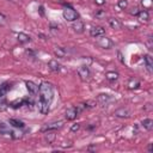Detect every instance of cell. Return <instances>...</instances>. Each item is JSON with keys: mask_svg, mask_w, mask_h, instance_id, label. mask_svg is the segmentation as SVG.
<instances>
[{"mask_svg": "<svg viewBox=\"0 0 153 153\" xmlns=\"http://www.w3.org/2000/svg\"><path fill=\"white\" fill-rule=\"evenodd\" d=\"M12 84L8 81L1 82L0 84V111H4L7 109V100H6V94L11 90Z\"/></svg>", "mask_w": 153, "mask_h": 153, "instance_id": "obj_2", "label": "cell"}, {"mask_svg": "<svg viewBox=\"0 0 153 153\" xmlns=\"http://www.w3.org/2000/svg\"><path fill=\"white\" fill-rule=\"evenodd\" d=\"M62 17H63V19L67 20V22H74V20H76V19L79 18V14H78V12L74 11L73 8H71V7H65V8H63V12H62Z\"/></svg>", "mask_w": 153, "mask_h": 153, "instance_id": "obj_3", "label": "cell"}, {"mask_svg": "<svg viewBox=\"0 0 153 153\" xmlns=\"http://www.w3.org/2000/svg\"><path fill=\"white\" fill-rule=\"evenodd\" d=\"M130 115H131L130 110L127 108H120V109L115 110V112H114V116L118 117V118H128V117H130Z\"/></svg>", "mask_w": 153, "mask_h": 153, "instance_id": "obj_7", "label": "cell"}, {"mask_svg": "<svg viewBox=\"0 0 153 153\" xmlns=\"http://www.w3.org/2000/svg\"><path fill=\"white\" fill-rule=\"evenodd\" d=\"M141 4L143 6V8H146V10H149L152 7V0H142Z\"/></svg>", "mask_w": 153, "mask_h": 153, "instance_id": "obj_26", "label": "cell"}, {"mask_svg": "<svg viewBox=\"0 0 153 153\" xmlns=\"http://www.w3.org/2000/svg\"><path fill=\"white\" fill-rule=\"evenodd\" d=\"M5 23H6V17L2 13H0V26L5 25Z\"/></svg>", "mask_w": 153, "mask_h": 153, "instance_id": "obj_29", "label": "cell"}, {"mask_svg": "<svg viewBox=\"0 0 153 153\" xmlns=\"http://www.w3.org/2000/svg\"><path fill=\"white\" fill-rule=\"evenodd\" d=\"M62 126H63V122H62V121L51 122V123L45 124V126L42 128V131H43V133H45V131H50V130H57V129H60Z\"/></svg>", "mask_w": 153, "mask_h": 153, "instance_id": "obj_5", "label": "cell"}, {"mask_svg": "<svg viewBox=\"0 0 153 153\" xmlns=\"http://www.w3.org/2000/svg\"><path fill=\"white\" fill-rule=\"evenodd\" d=\"M139 11H140V10H139L137 7H133L131 11H130V14H131V16H136V14L139 13Z\"/></svg>", "mask_w": 153, "mask_h": 153, "instance_id": "obj_30", "label": "cell"}, {"mask_svg": "<svg viewBox=\"0 0 153 153\" xmlns=\"http://www.w3.org/2000/svg\"><path fill=\"white\" fill-rule=\"evenodd\" d=\"M78 114H79V112H78L76 106H71V108H68V109L66 110L65 116H66V120H67V121H73V120L76 118Z\"/></svg>", "mask_w": 153, "mask_h": 153, "instance_id": "obj_8", "label": "cell"}, {"mask_svg": "<svg viewBox=\"0 0 153 153\" xmlns=\"http://www.w3.org/2000/svg\"><path fill=\"white\" fill-rule=\"evenodd\" d=\"M141 124H142V127H143L146 130H152V129H153V121H152L151 118H145V120H142Z\"/></svg>", "mask_w": 153, "mask_h": 153, "instance_id": "obj_20", "label": "cell"}, {"mask_svg": "<svg viewBox=\"0 0 153 153\" xmlns=\"http://www.w3.org/2000/svg\"><path fill=\"white\" fill-rule=\"evenodd\" d=\"M39 102L49 104L51 103L53 98H54V87L50 82L48 81H43L39 85Z\"/></svg>", "mask_w": 153, "mask_h": 153, "instance_id": "obj_1", "label": "cell"}, {"mask_svg": "<svg viewBox=\"0 0 153 153\" xmlns=\"http://www.w3.org/2000/svg\"><path fill=\"white\" fill-rule=\"evenodd\" d=\"M8 123H10V126H12L13 128H17V129H22V128L25 127L24 122L20 121V120H18V118H10L8 120Z\"/></svg>", "mask_w": 153, "mask_h": 153, "instance_id": "obj_14", "label": "cell"}, {"mask_svg": "<svg viewBox=\"0 0 153 153\" xmlns=\"http://www.w3.org/2000/svg\"><path fill=\"white\" fill-rule=\"evenodd\" d=\"M94 2H96V5L102 6V5H104V4H105V0H94Z\"/></svg>", "mask_w": 153, "mask_h": 153, "instance_id": "obj_31", "label": "cell"}, {"mask_svg": "<svg viewBox=\"0 0 153 153\" xmlns=\"http://www.w3.org/2000/svg\"><path fill=\"white\" fill-rule=\"evenodd\" d=\"M17 38H18V42H19L20 44H26V43H29V42L31 41L30 36L26 35V33H24V32H19V33L17 35Z\"/></svg>", "mask_w": 153, "mask_h": 153, "instance_id": "obj_17", "label": "cell"}, {"mask_svg": "<svg viewBox=\"0 0 153 153\" xmlns=\"http://www.w3.org/2000/svg\"><path fill=\"white\" fill-rule=\"evenodd\" d=\"M94 16H96V18H97V19H102V18H104V17H105V12H104L103 10H98V11L94 13Z\"/></svg>", "mask_w": 153, "mask_h": 153, "instance_id": "obj_27", "label": "cell"}, {"mask_svg": "<svg viewBox=\"0 0 153 153\" xmlns=\"http://www.w3.org/2000/svg\"><path fill=\"white\" fill-rule=\"evenodd\" d=\"M148 152H152V143L148 145Z\"/></svg>", "mask_w": 153, "mask_h": 153, "instance_id": "obj_34", "label": "cell"}, {"mask_svg": "<svg viewBox=\"0 0 153 153\" xmlns=\"http://www.w3.org/2000/svg\"><path fill=\"white\" fill-rule=\"evenodd\" d=\"M143 61H145V66H146V68L148 69V72L152 73V71H153V59H152V56L148 55V54L145 55Z\"/></svg>", "mask_w": 153, "mask_h": 153, "instance_id": "obj_16", "label": "cell"}, {"mask_svg": "<svg viewBox=\"0 0 153 153\" xmlns=\"http://www.w3.org/2000/svg\"><path fill=\"white\" fill-rule=\"evenodd\" d=\"M97 102H98L100 105H106L108 103L111 102V96H110V94H106V93H100V94H98V97H97Z\"/></svg>", "mask_w": 153, "mask_h": 153, "instance_id": "obj_13", "label": "cell"}, {"mask_svg": "<svg viewBox=\"0 0 153 153\" xmlns=\"http://www.w3.org/2000/svg\"><path fill=\"white\" fill-rule=\"evenodd\" d=\"M109 25H110V27L114 29V30H120V29L122 27V23H121L120 19H117V18H110V19H109Z\"/></svg>", "mask_w": 153, "mask_h": 153, "instance_id": "obj_15", "label": "cell"}, {"mask_svg": "<svg viewBox=\"0 0 153 153\" xmlns=\"http://www.w3.org/2000/svg\"><path fill=\"white\" fill-rule=\"evenodd\" d=\"M73 31L74 32H76V33H82L84 32V30H85V24L81 22V20H74V23H73Z\"/></svg>", "mask_w": 153, "mask_h": 153, "instance_id": "obj_11", "label": "cell"}, {"mask_svg": "<svg viewBox=\"0 0 153 153\" xmlns=\"http://www.w3.org/2000/svg\"><path fill=\"white\" fill-rule=\"evenodd\" d=\"M105 78L109 80V81H116L117 79H118V73L117 72H115V71H111V72H108L106 74H105Z\"/></svg>", "mask_w": 153, "mask_h": 153, "instance_id": "obj_21", "label": "cell"}, {"mask_svg": "<svg viewBox=\"0 0 153 153\" xmlns=\"http://www.w3.org/2000/svg\"><path fill=\"white\" fill-rule=\"evenodd\" d=\"M136 17H137V19L140 22H148L149 20V14H148V12L146 10L139 11V13L136 14Z\"/></svg>", "mask_w": 153, "mask_h": 153, "instance_id": "obj_19", "label": "cell"}, {"mask_svg": "<svg viewBox=\"0 0 153 153\" xmlns=\"http://www.w3.org/2000/svg\"><path fill=\"white\" fill-rule=\"evenodd\" d=\"M76 73H78L79 78L82 81H87L90 79V76H91V72H90V69H88L87 66H80V67H78Z\"/></svg>", "mask_w": 153, "mask_h": 153, "instance_id": "obj_4", "label": "cell"}, {"mask_svg": "<svg viewBox=\"0 0 153 153\" xmlns=\"http://www.w3.org/2000/svg\"><path fill=\"white\" fill-rule=\"evenodd\" d=\"M117 56H118V60H120L122 63H124V60H123V57H122V54H121V51H117Z\"/></svg>", "mask_w": 153, "mask_h": 153, "instance_id": "obj_33", "label": "cell"}, {"mask_svg": "<svg viewBox=\"0 0 153 153\" xmlns=\"http://www.w3.org/2000/svg\"><path fill=\"white\" fill-rule=\"evenodd\" d=\"M0 135L12 137V136H13V130L10 128L8 124H6V123H4V122H0Z\"/></svg>", "mask_w": 153, "mask_h": 153, "instance_id": "obj_10", "label": "cell"}, {"mask_svg": "<svg viewBox=\"0 0 153 153\" xmlns=\"http://www.w3.org/2000/svg\"><path fill=\"white\" fill-rule=\"evenodd\" d=\"M90 35L94 38H99L102 36H105V29L102 26H92L90 29Z\"/></svg>", "mask_w": 153, "mask_h": 153, "instance_id": "obj_6", "label": "cell"}, {"mask_svg": "<svg viewBox=\"0 0 153 153\" xmlns=\"http://www.w3.org/2000/svg\"><path fill=\"white\" fill-rule=\"evenodd\" d=\"M79 129H80V124L79 123H75V124H73L71 127V131H78Z\"/></svg>", "mask_w": 153, "mask_h": 153, "instance_id": "obj_28", "label": "cell"}, {"mask_svg": "<svg viewBox=\"0 0 153 153\" xmlns=\"http://www.w3.org/2000/svg\"><path fill=\"white\" fill-rule=\"evenodd\" d=\"M140 86V81L137 79H130L129 82H128V88L129 90H135V88H139Z\"/></svg>", "mask_w": 153, "mask_h": 153, "instance_id": "obj_22", "label": "cell"}, {"mask_svg": "<svg viewBox=\"0 0 153 153\" xmlns=\"http://www.w3.org/2000/svg\"><path fill=\"white\" fill-rule=\"evenodd\" d=\"M10 1H12V2H19L20 0H10Z\"/></svg>", "mask_w": 153, "mask_h": 153, "instance_id": "obj_35", "label": "cell"}, {"mask_svg": "<svg viewBox=\"0 0 153 153\" xmlns=\"http://www.w3.org/2000/svg\"><path fill=\"white\" fill-rule=\"evenodd\" d=\"M54 53H55V55H56L57 57H61V59H63V57L66 56V50H65L63 48H61V47H57Z\"/></svg>", "mask_w": 153, "mask_h": 153, "instance_id": "obj_23", "label": "cell"}, {"mask_svg": "<svg viewBox=\"0 0 153 153\" xmlns=\"http://www.w3.org/2000/svg\"><path fill=\"white\" fill-rule=\"evenodd\" d=\"M117 7H118L120 10H126V8L128 7V1H127V0H118Z\"/></svg>", "mask_w": 153, "mask_h": 153, "instance_id": "obj_25", "label": "cell"}, {"mask_svg": "<svg viewBox=\"0 0 153 153\" xmlns=\"http://www.w3.org/2000/svg\"><path fill=\"white\" fill-rule=\"evenodd\" d=\"M147 45H148V49H152V37H151V36L148 37V41H147Z\"/></svg>", "mask_w": 153, "mask_h": 153, "instance_id": "obj_32", "label": "cell"}, {"mask_svg": "<svg viewBox=\"0 0 153 153\" xmlns=\"http://www.w3.org/2000/svg\"><path fill=\"white\" fill-rule=\"evenodd\" d=\"M48 67H49V69L51 71V72H59L60 71V68H61V66H60V63L57 62V60H50L49 62H48Z\"/></svg>", "mask_w": 153, "mask_h": 153, "instance_id": "obj_18", "label": "cell"}, {"mask_svg": "<svg viewBox=\"0 0 153 153\" xmlns=\"http://www.w3.org/2000/svg\"><path fill=\"white\" fill-rule=\"evenodd\" d=\"M112 41L110 39V38H106V37H104V36H102V38L98 41V45H100L102 48H104V49H110L111 47H112Z\"/></svg>", "mask_w": 153, "mask_h": 153, "instance_id": "obj_12", "label": "cell"}, {"mask_svg": "<svg viewBox=\"0 0 153 153\" xmlns=\"http://www.w3.org/2000/svg\"><path fill=\"white\" fill-rule=\"evenodd\" d=\"M45 133H47V131H45ZM54 139H55L54 130H50V131H48V133L45 134V141H48V143L53 142V141H54Z\"/></svg>", "mask_w": 153, "mask_h": 153, "instance_id": "obj_24", "label": "cell"}, {"mask_svg": "<svg viewBox=\"0 0 153 153\" xmlns=\"http://www.w3.org/2000/svg\"><path fill=\"white\" fill-rule=\"evenodd\" d=\"M25 85H26V88H27L29 93H31L32 96H36V94H38V91H39V86H38L37 84H35L33 81H30V80H27V81H25Z\"/></svg>", "mask_w": 153, "mask_h": 153, "instance_id": "obj_9", "label": "cell"}]
</instances>
